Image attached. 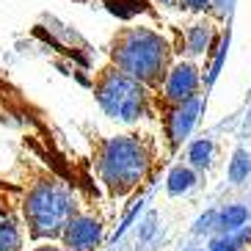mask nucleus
<instances>
[{"instance_id":"10","label":"nucleus","mask_w":251,"mask_h":251,"mask_svg":"<svg viewBox=\"0 0 251 251\" xmlns=\"http://www.w3.org/2000/svg\"><path fill=\"white\" fill-rule=\"evenodd\" d=\"M193 182H196L193 171H188V169H174V171L169 174V193H182V191H188Z\"/></svg>"},{"instance_id":"13","label":"nucleus","mask_w":251,"mask_h":251,"mask_svg":"<svg viewBox=\"0 0 251 251\" xmlns=\"http://www.w3.org/2000/svg\"><path fill=\"white\" fill-rule=\"evenodd\" d=\"M0 251H20V237L11 221H0Z\"/></svg>"},{"instance_id":"3","label":"nucleus","mask_w":251,"mask_h":251,"mask_svg":"<svg viewBox=\"0 0 251 251\" xmlns=\"http://www.w3.org/2000/svg\"><path fill=\"white\" fill-rule=\"evenodd\" d=\"M75 201L69 191L55 179H39L28 191L25 199V218L30 224L33 237H52L67 226L72 218Z\"/></svg>"},{"instance_id":"16","label":"nucleus","mask_w":251,"mask_h":251,"mask_svg":"<svg viewBox=\"0 0 251 251\" xmlns=\"http://www.w3.org/2000/svg\"><path fill=\"white\" fill-rule=\"evenodd\" d=\"M179 3H182L185 8H191V11H199V8H204L210 0H179Z\"/></svg>"},{"instance_id":"4","label":"nucleus","mask_w":251,"mask_h":251,"mask_svg":"<svg viewBox=\"0 0 251 251\" xmlns=\"http://www.w3.org/2000/svg\"><path fill=\"white\" fill-rule=\"evenodd\" d=\"M97 100L102 105V111L108 116L119 119V122H135L147 111V94L135 77L125 75L122 69H102L94 83Z\"/></svg>"},{"instance_id":"11","label":"nucleus","mask_w":251,"mask_h":251,"mask_svg":"<svg viewBox=\"0 0 251 251\" xmlns=\"http://www.w3.org/2000/svg\"><path fill=\"white\" fill-rule=\"evenodd\" d=\"M251 171V157L246 152H235V160H232V169H229V179L232 182H243Z\"/></svg>"},{"instance_id":"8","label":"nucleus","mask_w":251,"mask_h":251,"mask_svg":"<svg viewBox=\"0 0 251 251\" xmlns=\"http://www.w3.org/2000/svg\"><path fill=\"white\" fill-rule=\"evenodd\" d=\"M207 45H210V28L207 25H193L188 30V52L199 55V52L207 50Z\"/></svg>"},{"instance_id":"5","label":"nucleus","mask_w":251,"mask_h":251,"mask_svg":"<svg viewBox=\"0 0 251 251\" xmlns=\"http://www.w3.org/2000/svg\"><path fill=\"white\" fill-rule=\"evenodd\" d=\"M64 240L69 251H91L100 240V224L91 218H69L64 226Z\"/></svg>"},{"instance_id":"1","label":"nucleus","mask_w":251,"mask_h":251,"mask_svg":"<svg viewBox=\"0 0 251 251\" xmlns=\"http://www.w3.org/2000/svg\"><path fill=\"white\" fill-rule=\"evenodd\" d=\"M113 61L116 69L135 77L138 83L157 86L169 67V47L147 28H125L113 39Z\"/></svg>"},{"instance_id":"14","label":"nucleus","mask_w":251,"mask_h":251,"mask_svg":"<svg viewBox=\"0 0 251 251\" xmlns=\"http://www.w3.org/2000/svg\"><path fill=\"white\" fill-rule=\"evenodd\" d=\"M210 152H213V144H210V141H196L191 147L193 166H207V163H210Z\"/></svg>"},{"instance_id":"17","label":"nucleus","mask_w":251,"mask_h":251,"mask_svg":"<svg viewBox=\"0 0 251 251\" xmlns=\"http://www.w3.org/2000/svg\"><path fill=\"white\" fill-rule=\"evenodd\" d=\"M215 221V213H207L204 218H199V224H196V232H204V229H210V224Z\"/></svg>"},{"instance_id":"9","label":"nucleus","mask_w":251,"mask_h":251,"mask_svg":"<svg viewBox=\"0 0 251 251\" xmlns=\"http://www.w3.org/2000/svg\"><path fill=\"white\" fill-rule=\"evenodd\" d=\"M246 218H249V210L246 207H226L221 213V229L226 232H235L237 226H243Z\"/></svg>"},{"instance_id":"18","label":"nucleus","mask_w":251,"mask_h":251,"mask_svg":"<svg viewBox=\"0 0 251 251\" xmlns=\"http://www.w3.org/2000/svg\"><path fill=\"white\" fill-rule=\"evenodd\" d=\"M213 3H215V8H218V14H226L229 6H232V0H213Z\"/></svg>"},{"instance_id":"2","label":"nucleus","mask_w":251,"mask_h":251,"mask_svg":"<svg viewBox=\"0 0 251 251\" xmlns=\"http://www.w3.org/2000/svg\"><path fill=\"white\" fill-rule=\"evenodd\" d=\"M147 166H149V147L135 135L111 138L102 147L100 160H97L100 177L113 196L133 191L141 182V177L147 174Z\"/></svg>"},{"instance_id":"15","label":"nucleus","mask_w":251,"mask_h":251,"mask_svg":"<svg viewBox=\"0 0 251 251\" xmlns=\"http://www.w3.org/2000/svg\"><path fill=\"white\" fill-rule=\"evenodd\" d=\"M226 45H229V36L224 39L221 50H218V58H215V64H213V72H210V77H207V83H213L215 77H218V72H221V67H224V58H226Z\"/></svg>"},{"instance_id":"6","label":"nucleus","mask_w":251,"mask_h":251,"mask_svg":"<svg viewBox=\"0 0 251 251\" xmlns=\"http://www.w3.org/2000/svg\"><path fill=\"white\" fill-rule=\"evenodd\" d=\"M196 86H199V72H196V67L179 64V67H174V72L166 80V100L182 102V100L196 94Z\"/></svg>"},{"instance_id":"20","label":"nucleus","mask_w":251,"mask_h":251,"mask_svg":"<svg viewBox=\"0 0 251 251\" xmlns=\"http://www.w3.org/2000/svg\"><path fill=\"white\" fill-rule=\"evenodd\" d=\"M36 251H58L55 246H42V249H36Z\"/></svg>"},{"instance_id":"12","label":"nucleus","mask_w":251,"mask_h":251,"mask_svg":"<svg viewBox=\"0 0 251 251\" xmlns=\"http://www.w3.org/2000/svg\"><path fill=\"white\" fill-rule=\"evenodd\" d=\"M251 240V226H246L240 235L235 237H224V240H215L213 251H240V246H246Z\"/></svg>"},{"instance_id":"19","label":"nucleus","mask_w":251,"mask_h":251,"mask_svg":"<svg viewBox=\"0 0 251 251\" xmlns=\"http://www.w3.org/2000/svg\"><path fill=\"white\" fill-rule=\"evenodd\" d=\"M157 3H163V6H177L179 0H157Z\"/></svg>"},{"instance_id":"7","label":"nucleus","mask_w":251,"mask_h":251,"mask_svg":"<svg viewBox=\"0 0 251 251\" xmlns=\"http://www.w3.org/2000/svg\"><path fill=\"white\" fill-rule=\"evenodd\" d=\"M199 111H201V102L196 100V94H193V97H188V100H182L179 108L169 116V138L174 141V144H179L185 135L191 133V127L196 125V119H199Z\"/></svg>"}]
</instances>
